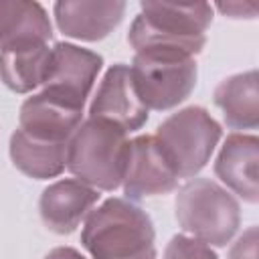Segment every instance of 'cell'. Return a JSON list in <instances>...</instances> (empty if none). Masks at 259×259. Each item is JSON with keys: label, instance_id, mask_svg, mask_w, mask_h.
I'll return each instance as SVG.
<instances>
[{"label": "cell", "instance_id": "20", "mask_svg": "<svg viewBox=\"0 0 259 259\" xmlns=\"http://www.w3.org/2000/svg\"><path fill=\"white\" fill-rule=\"evenodd\" d=\"M217 8L231 16V18H253L257 14V4H245V2H227V4H217Z\"/></svg>", "mask_w": 259, "mask_h": 259}, {"label": "cell", "instance_id": "1", "mask_svg": "<svg viewBox=\"0 0 259 259\" xmlns=\"http://www.w3.org/2000/svg\"><path fill=\"white\" fill-rule=\"evenodd\" d=\"M212 22V6L204 2H142L134 18L127 42L136 53H172L194 57L206 45V28Z\"/></svg>", "mask_w": 259, "mask_h": 259}, {"label": "cell", "instance_id": "7", "mask_svg": "<svg viewBox=\"0 0 259 259\" xmlns=\"http://www.w3.org/2000/svg\"><path fill=\"white\" fill-rule=\"evenodd\" d=\"M101 65V55L71 42H57L51 49L42 91L67 105L83 109Z\"/></svg>", "mask_w": 259, "mask_h": 259}, {"label": "cell", "instance_id": "21", "mask_svg": "<svg viewBox=\"0 0 259 259\" xmlns=\"http://www.w3.org/2000/svg\"><path fill=\"white\" fill-rule=\"evenodd\" d=\"M45 259H85V257L73 247H57V249L49 251V255Z\"/></svg>", "mask_w": 259, "mask_h": 259}, {"label": "cell", "instance_id": "5", "mask_svg": "<svg viewBox=\"0 0 259 259\" xmlns=\"http://www.w3.org/2000/svg\"><path fill=\"white\" fill-rule=\"evenodd\" d=\"M223 130L200 105H190L168 115L156 130V140L166 152L178 178H192L210 160Z\"/></svg>", "mask_w": 259, "mask_h": 259}, {"label": "cell", "instance_id": "10", "mask_svg": "<svg viewBox=\"0 0 259 259\" xmlns=\"http://www.w3.org/2000/svg\"><path fill=\"white\" fill-rule=\"evenodd\" d=\"M99 192L79 180L67 178L49 184L38 200V212L45 227L57 235H71L91 212Z\"/></svg>", "mask_w": 259, "mask_h": 259}, {"label": "cell", "instance_id": "15", "mask_svg": "<svg viewBox=\"0 0 259 259\" xmlns=\"http://www.w3.org/2000/svg\"><path fill=\"white\" fill-rule=\"evenodd\" d=\"M214 105L233 130H257L259 125V91L257 71L231 75L214 89Z\"/></svg>", "mask_w": 259, "mask_h": 259}, {"label": "cell", "instance_id": "3", "mask_svg": "<svg viewBox=\"0 0 259 259\" xmlns=\"http://www.w3.org/2000/svg\"><path fill=\"white\" fill-rule=\"evenodd\" d=\"M127 134L103 119L87 117L67 144V170L95 190H115L121 184Z\"/></svg>", "mask_w": 259, "mask_h": 259}, {"label": "cell", "instance_id": "18", "mask_svg": "<svg viewBox=\"0 0 259 259\" xmlns=\"http://www.w3.org/2000/svg\"><path fill=\"white\" fill-rule=\"evenodd\" d=\"M164 259H219L217 253L210 249V245L186 237V235H174L170 243L166 245Z\"/></svg>", "mask_w": 259, "mask_h": 259}, {"label": "cell", "instance_id": "12", "mask_svg": "<svg viewBox=\"0 0 259 259\" xmlns=\"http://www.w3.org/2000/svg\"><path fill=\"white\" fill-rule=\"evenodd\" d=\"M125 2L61 0L55 4V20L65 36L77 40H101L123 18Z\"/></svg>", "mask_w": 259, "mask_h": 259}, {"label": "cell", "instance_id": "16", "mask_svg": "<svg viewBox=\"0 0 259 259\" xmlns=\"http://www.w3.org/2000/svg\"><path fill=\"white\" fill-rule=\"evenodd\" d=\"M69 142H47L24 134L16 127L10 136L12 164L34 180H47L59 176L67 166Z\"/></svg>", "mask_w": 259, "mask_h": 259}, {"label": "cell", "instance_id": "17", "mask_svg": "<svg viewBox=\"0 0 259 259\" xmlns=\"http://www.w3.org/2000/svg\"><path fill=\"white\" fill-rule=\"evenodd\" d=\"M51 49L53 47L49 45H40L0 53V81L14 93H28L36 89L47 77Z\"/></svg>", "mask_w": 259, "mask_h": 259}, {"label": "cell", "instance_id": "9", "mask_svg": "<svg viewBox=\"0 0 259 259\" xmlns=\"http://www.w3.org/2000/svg\"><path fill=\"white\" fill-rule=\"evenodd\" d=\"M89 117L109 121L125 134L140 130L148 121V107L136 93L127 65L115 63L107 69L91 101Z\"/></svg>", "mask_w": 259, "mask_h": 259}, {"label": "cell", "instance_id": "13", "mask_svg": "<svg viewBox=\"0 0 259 259\" xmlns=\"http://www.w3.org/2000/svg\"><path fill=\"white\" fill-rule=\"evenodd\" d=\"M83 121V109L67 105L49 93L40 91L20 105L18 127L38 140L69 142Z\"/></svg>", "mask_w": 259, "mask_h": 259}, {"label": "cell", "instance_id": "14", "mask_svg": "<svg viewBox=\"0 0 259 259\" xmlns=\"http://www.w3.org/2000/svg\"><path fill=\"white\" fill-rule=\"evenodd\" d=\"M53 26L38 2L0 0V53L49 45Z\"/></svg>", "mask_w": 259, "mask_h": 259}, {"label": "cell", "instance_id": "4", "mask_svg": "<svg viewBox=\"0 0 259 259\" xmlns=\"http://www.w3.org/2000/svg\"><path fill=\"white\" fill-rule=\"evenodd\" d=\"M176 221L194 239L225 247L241 225L237 198L210 178H192L176 194Z\"/></svg>", "mask_w": 259, "mask_h": 259}, {"label": "cell", "instance_id": "11", "mask_svg": "<svg viewBox=\"0 0 259 259\" xmlns=\"http://www.w3.org/2000/svg\"><path fill=\"white\" fill-rule=\"evenodd\" d=\"M259 140L253 134H231L214 162V174L227 188L239 194L243 200L255 204L259 200L257 184Z\"/></svg>", "mask_w": 259, "mask_h": 259}, {"label": "cell", "instance_id": "6", "mask_svg": "<svg viewBox=\"0 0 259 259\" xmlns=\"http://www.w3.org/2000/svg\"><path fill=\"white\" fill-rule=\"evenodd\" d=\"M130 75L140 101L150 109L166 111L182 103L196 87L194 57L172 53H136Z\"/></svg>", "mask_w": 259, "mask_h": 259}, {"label": "cell", "instance_id": "2", "mask_svg": "<svg viewBox=\"0 0 259 259\" xmlns=\"http://www.w3.org/2000/svg\"><path fill=\"white\" fill-rule=\"evenodd\" d=\"M150 214L127 198H107L85 217L81 245L93 259H156Z\"/></svg>", "mask_w": 259, "mask_h": 259}, {"label": "cell", "instance_id": "19", "mask_svg": "<svg viewBox=\"0 0 259 259\" xmlns=\"http://www.w3.org/2000/svg\"><path fill=\"white\" fill-rule=\"evenodd\" d=\"M229 259H257V227H249L229 251Z\"/></svg>", "mask_w": 259, "mask_h": 259}, {"label": "cell", "instance_id": "8", "mask_svg": "<svg viewBox=\"0 0 259 259\" xmlns=\"http://www.w3.org/2000/svg\"><path fill=\"white\" fill-rule=\"evenodd\" d=\"M178 174L154 136H138L127 142V156L121 186L127 200H142L172 192Z\"/></svg>", "mask_w": 259, "mask_h": 259}]
</instances>
